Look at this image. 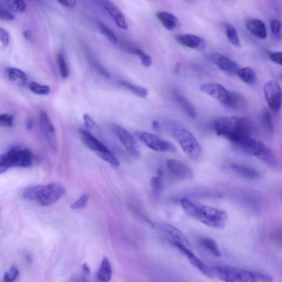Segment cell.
<instances>
[{
	"instance_id": "cell-1",
	"label": "cell",
	"mask_w": 282,
	"mask_h": 282,
	"mask_svg": "<svg viewBox=\"0 0 282 282\" xmlns=\"http://www.w3.org/2000/svg\"><path fill=\"white\" fill-rule=\"evenodd\" d=\"M213 127L219 136L238 146L251 138L253 128L248 119L238 117H220L213 123Z\"/></svg>"
},
{
	"instance_id": "cell-2",
	"label": "cell",
	"mask_w": 282,
	"mask_h": 282,
	"mask_svg": "<svg viewBox=\"0 0 282 282\" xmlns=\"http://www.w3.org/2000/svg\"><path fill=\"white\" fill-rule=\"evenodd\" d=\"M209 278L227 282L272 281L271 275L264 273L229 266H210Z\"/></svg>"
},
{
	"instance_id": "cell-3",
	"label": "cell",
	"mask_w": 282,
	"mask_h": 282,
	"mask_svg": "<svg viewBox=\"0 0 282 282\" xmlns=\"http://www.w3.org/2000/svg\"><path fill=\"white\" fill-rule=\"evenodd\" d=\"M200 91L232 109H239L245 104L242 95L228 91L223 85L218 83L205 84L200 87Z\"/></svg>"
},
{
	"instance_id": "cell-4",
	"label": "cell",
	"mask_w": 282,
	"mask_h": 282,
	"mask_svg": "<svg viewBox=\"0 0 282 282\" xmlns=\"http://www.w3.org/2000/svg\"><path fill=\"white\" fill-rule=\"evenodd\" d=\"M33 155L28 148L14 147L0 157V173L11 167H28L33 164Z\"/></svg>"
},
{
	"instance_id": "cell-5",
	"label": "cell",
	"mask_w": 282,
	"mask_h": 282,
	"mask_svg": "<svg viewBox=\"0 0 282 282\" xmlns=\"http://www.w3.org/2000/svg\"><path fill=\"white\" fill-rule=\"evenodd\" d=\"M238 147L241 148L244 153L254 156L273 169L277 167V160L275 155L271 149L261 142L250 138L240 144Z\"/></svg>"
},
{
	"instance_id": "cell-6",
	"label": "cell",
	"mask_w": 282,
	"mask_h": 282,
	"mask_svg": "<svg viewBox=\"0 0 282 282\" xmlns=\"http://www.w3.org/2000/svg\"><path fill=\"white\" fill-rule=\"evenodd\" d=\"M194 218L208 227L223 229L226 225L228 215L222 210L205 205H196Z\"/></svg>"
},
{
	"instance_id": "cell-7",
	"label": "cell",
	"mask_w": 282,
	"mask_h": 282,
	"mask_svg": "<svg viewBox=\"0 0 282 282\" xmlns=\"http://www.w3.org/2000/svg\"><path fill=\"white\" fill-rule=\"evenodd\" d=\"M80 134L85 145L91 151L97 154L101 159L114 166L118 167L119 166L120 162L116 156L97 138L85 130H81Z\"/></svg>"
},
{
	"instance_id": "cell-8",
	"label": "cell",
	"mask_w": 282,
	"mask_h": 282,
	"mask_svg": "<svg viewBox=\"0 0 282 282\" xmlns=\"http://www.w3.org/2000/svg\"><path fill=\"white\" fill-rule=\"evenodd\" d=\"M175 136L183 151L192 159L197 160L201 157L202 150L200 143L189 130L179 129Z\"/></svg>"
},
{
	"instance_id": "cell-9",
	"label": "cell",
	"mask_w": 282,
	"mask_h": 282,
	"mask_svg": "<svg viewBox=\"0 0 282 282\" xmlns=\"http://www.w3.org/2000/svg\"><path fill=\"white\" fill-rule=\"evenodd\" d=\"M65 194V189L61 184L53 183L45 186L40 185L35 201L41 206H50L61 199Z\"/></svg>"
},
{
	"instance_id": "cell-10",
	"label": "cell",
	"mask_w": 282,
	"mask_h": 282,
	"mask_svg": "<svg viewBox=\"0 0 282 282\" xmlns=\"http://www.w3.org/2000/svg\"><path fill=\"white\" fill-rule=\"evenodd\" d=\"M135 135L144 145L153 151L173 153L177 151L171 142L162 139L157 135L142 131L136 132Z\"/></svg>"
},
{
	"instance_id": "cell-11",
	"label": "cell",
	"mask_w": 282,
	"mask_h": 282,
	"mask_svg": "<svg viewBox=\"0 0 282 282\" xmlns=\"http://www.w3.org/2000/svg\"><path fill=\"white\" fill-rule=\"evenodd\" d=\"M267 103L272 110L278 112L282 105V89L275 81H269L263 87Z\"/></svg>"
},
{
	"instance_id": "cell-12",
	"label": "cell",
	"mask_w": 282,
	"mask_h": 282,
	"mask_svg": "<svg viewBox=\"0 0 282 282\" xmlns=\"http://www.w3.org/2000/svg\"><path fill=\"white\" fill-rule=\"evenodd\" d=\"M111 129L127 151L134 157L139 158L140 153L134 137L121 126L114 124Z\"/></svg>"
},
{
	"instance_id": "cell-13",
	"label": "cell",
	"mask_w": 282,
	"mask_h": 282,
	"mask_svg": "<svg viewBox=\"0 0 282 282\" xmlns=\"http://www.w3.org/2000/svg\"><path fill=\"white\" fill-rule=\"evenodd\" d=\"M39 122L41 131L45 135L48 143L53 151L57 152L58 150V143L55 129L49 116L44 111H41L40 113Z\"/></svg>"
},
{
	"instance_id": "cell-14",
	"label": "cell",
	"mask_w": 282,
	"mask_h": 282,
	"mask_svg": "<svg viewBox=\"0 0 282 282\" xmlns=\"http://www.w3.org/2000/svg\"><path fill=\"white\" fill-rule=\"evenodd\" d=\"M162 229L176 248L183 247L192 250V246L188 238L176 227L170 224L164 223L162 225Z\"/></svg>"
},
{
	"instance_id": "cell-15",
	"label": "cell",
	"mask_w": 282,
	"mask_h": 282,
	"mask_svg": "<svg viewBox=\"0 0 282 282\" xmlns=\"http://www.w3.org/2000/svg\"><path fill=\"white\" fill-rule=\"evenodd\" d=\"M166 165L168 169L180 178L189 180L193 177V172L191 168L181 161L168 159L166 160Z\"/></svg>"
},
{
	"instance_id": "cell-16",
	"label": "cell",
	"mask_w": 282,
	"mask_h": 282,
	"mask_svg": "<svg viewBox=\"0 0 282 282\" xmlns=\"http://www.w3.org/2000/svg\"><path fill=\"white\" fill-rule=\"evenodd\" d=\"M103 7L107 13L112 18L119 28L125 30L128 28V25L124 15L115 5L107 1V0H105L103 3Z\"/></svg>"
},
{
	"instance_id": "cell-17",
	"label": "cell",
	"mask_w": 282,
	"mask_h": 282,
	"mask_svg": "<svg viewBox=\"0 0 282 282\" xmlns=\"http://www.w3.org/2000/svg\"><path fill=\"white\" fill-rule=\"evenodd\" d=\"M178 43L186 47L202 50L205 47V42L199 37L193 34H183L176 38Z\"/></svg>"
},
{
	"instance_id": "cell-18",
	"label": "cell",
	"mask_w": 282,
	"mask_h": 282,
	"mask_svg": "<svg viewBox=\"0 0 282 282\" xmlns=\"http://www.w3.org/2000/svg\"><path fill=\"white\" fill-rule=\"evenodd\" d=\"M213 60L218 67L229 74H236L240 69L239 65L233 60L220 54L214 55Z\"/></svg>"
},
{
	"instance_id": "cell-19",
	"label": "cell",
	"mask_w": 282,
	"mask_h": 282,
	"mask_svg": "<svg viewBox=\"0 0 282 282\" xmlns=\"http://www.w3.org/2000/svg\"><path fill=\"white\" fill-rule=\"evenodd\" d=\"M246 27L252 34L261 39H266L267 35L265 24L259 19H252L246 22Z\"/></svg>"
},
{
	"instance_id": "cell-20",
	"label": "cell",
	"mask_w": 282,
	"mask_h": 282,
	"mask_svg": "<svg viewBox=\"0 0 282 282\" xmlns=\"http://www.w3.org/2000/svg\"><path fill=\"white\" fill-rule=\"evenodd\" d=\"M231 170L238 175L250 181H255L260 177V174L253 168L239 164H232Z\"/></svg>"
},
{
	"instance_id": "cell-21",
	"label": "cell",
	"mask_w": 282,
	"mask_h": 282,
	"mask_svg": "<svg viewBox=\"0 0 282 282\" xmlns=\"http://www.w3.org/2000/svg\"><path fill=\"white\" fill-rule=\"evenodd\" d=\"M156 16L168 31H175L179 27V22L177 18L170 13L159 12L156 14Z\"/></svg>"
},
{
	"instance_id": "cell-22",
	"label": "cell",
	"mask_w": 282,
	"mask_h": 282,
	"mask_svg": "<svg viewBox=\"0 0 282 282\" xmlns=\"http://www.w3.org/2000/svg\"><path fill=\"white\" fill-rule=\"evenodd\" d=\"M178 248L182 253L188 258L191 265L194 266L202 272L204 274L207 275L208 272V265L204 263L200 259H199L193 252V250H190L183 247H178Z\"/></svg>"
},
{
	"instance_id": "cell-23",
	"label": "cell",
	"mask_w": 282,
	"mask_h": 282,
	"mask_svg": "<svg viewBox=\"0 0 282 282\" xmlns=\"http://www.w3.org/2000/svg\"><path fill=\"white\" fill-rule=\"evenodd\" d=\"M112 272V267L109 260L106 257H104L97 272L98 280L103 282L109 281L111 278Z\"/></svg>"
},
{
	"instance_id": "cell-24",
	"label": "cell",
	"mask_w": 282,
	"mask_h": 282,
	"mask_svg": "<svg viewBox=\"0 0 282 282\" xmlns=\"http://www.w3.org/2000/svg\"><path fill=\"white\" fill-rule=\"evenodd\" d=\"M236 74L240 79L248 85H253L257 81L255 71L251 68H240Z\"/></svg>"
},
{
	"instance_id": "cell-25",
	"label": "cell",
	"mask_w": 282,
	"mask_h": 282,
	"mask_svg": "<svg viewBox=\"0 0 282 282\" xmlns=\"http://www.w3.org/2000/svg\"><path fill=\"white\" fill-rule=\"evenodd\" d=\"M8 76L10 81L21 86L25 85L27 80V77L25 72L17 68H11L8 69Z\"/></svg>"
},
{
	"instance_id": "cell-26",
	"label": "cell",
	"mask_w": 282,
	"mask_h": 282,
	"mask_svg": "<svg viewBox=\"0 0 282 282\" xmlns=\"http://www.w3.org/2000/svg\"><path fill=\"white\" fill-rule=\"evenodd\" d=\"M175 99L190 118L194 119L197 117V111L195 107L184 96L179 94H176Z\"/></svg>"
},
{
	"instance_id": "cell-27",
	"label": "cell",
	"mask_w": 282,
	"mask_h": 282,
	"mask_svg": "<svg viewBox=\"0 0 282 282\" xmlns=\"http://www.w3.org/2000/svg\"><path fill=\"white\" fill-rule=\"evenodd\" d=\"M150 185H151L154 197L155 199H158L163 193L164 189V184L160 171H159L157 177H154L151 179Z\"/></svg>"
},
{
	"instance_id": "cell-28",
	"label": "cell",
	"mask_w": 282,
	"mask_h": 282,
	"mask_svg": "<svg viewBox=\"0 0 282 282\" xmlns=\"http://www.w3.org/2000/svg\"><path fill=\"white\" fill-rule=\"evenodd\" d=\"M202 247L215 257L221 256V253L217 243L212 238H204L200 240Z\"/></svg>"
},
{
	"instance_id": "cell-29",
	"label": "cell",
	"mask_w": 282,
	"mask_h": 282,
	"mask_svg": "<svg viewBox=\"0 0 282 282\" xmlns=\"http://www.w3.org/2000/svg\"><path fill=\"white\" fill-rule=\"evenodd\" d=\"M225 33L231 43L237 47H241L238 33L236 29L229 23L224 24Z\"/></svg>"
},
{
	"instance_id": "cell-30",
	"label": "cell",
	"mask_w": 282,
	"mask_h": 282,
	"mask_svg": "<svg viewBox=\"0 0 282 282\" xmlns=\"http://www.w3.org/2000/svg\"><path fill=\"white\" fill-rule=\"evenodd\" d=\"M122 85L142 98H146L147 97L148 90L145 87L134 85V84L127 82H122Z\"/></svg>"
},
{
	"instance_id": "cell-31",
	"label": "cell",
	"mask_w": 282,
	"mask_h": 282,
	"mask_svg": "<svg viewBox=\"0 0 282 282\" xmlns=\"http://www.w3.org/2000/svg\"><path fill=\"white\" fill-rule=\"evenodd\" d=\"M131 52L139 57L143 67L148 68L152 65V61L151 57L141 49H138V48H133V49H131Z\"/></svg>"
},
{
	"instance_id": "cell-32",
	"label": "cell",
	"mask_w": 282,
	"mask_h": 282,
	"mask_svg": "<svg viewBox=\"0 0 282 282\" xmlns=\"http://www.w3.org/2000/svg\"><path fill=\"white\" fill-rule=\"evenodd\" d=\"M8 8L16 13H23L26 10V4L23 0H7Z\"/></svg>"
},
{
	"instance_id": "cell-33",
	"label": "cell",
	"mask_w": 282,
	"mask_h": 282,
	"mask_svg": "<svg viewBox=\"0 0 282 282\" xmlns=\"http://www.w3.org/2000/svg\"><path fill=\"white\" fill-rule=\"evenodd\" d=\"M98 27L100 32L102 34L104 35L105 37L111 42V43L114 44H116L117 43L118 39L116 35L109 28L105 26L104 24L99 22L98 23Z\"/></svg>"
},
{
	"instance_id": "cell-34",
	"label": "cell",
	"mask_w": 282,
	"mask_h": 282,
	"mask_svg": "<svg viewBox=\"0 0 282 282\" xmlns=\"http://www.w3.org/2000/svg\"><path fill=\"white\" fill-rule=\"evenodd\" d=\"M58 63L60 70V73H61L62 77L64 79H66L69 76V70L67 62L64 54L63 53H59L58 57Z\"/></svg>"
},
{
	"instance_id": "cell-35",
	"label": "cell",
	"mask_w": 282,
	"mask_h": 282,
	"mask_svg": "<svg viewBox=\"0 0 282 282\" xmlns=\"http://www.w3.org/2000/svg\"><path fill=\"white\" fill-rule=\"evenodd\" d=\"M29 89L34 93L39 95H47L50 93V88L46 85H42L38 83L33 82L30 85Z\"/></svg>"
},
{
	"instance_id": "cell-36",
	"label": "cell",
	"mask_w": 282,
	"mask_h": 282,
	"mask_svg": "<svg viewBox=\"0 0 282 282\" xmlns=\"http://www.w3.org/2000/svg\"><path fill=\"white\" fill-rule=\"evenodd\" d=\"M39 187L40 185H36L26 189L22 194L23 198L26 200L35 201Z\"/></svg>"
},
{
	"instance_id": "cell-37",
	"label": "cell",
	"mask_w": 282,
	"mask_h": 282,
	"mask_svg": "<svg viewBox=\"0 0 282 282\" xmlns=\"http://www.w3.org/2000/svg\"><path fill=\"white\" fill-rule=\"evenodd\" d=\"M181 203L184 211L191 216V217L194 218L196 209L195 204L187 199H183Z\"/></svg>"
},
{
	"instance_id": "cell-38",
	"label": "cell",
	"mask_w": 282,
	"mask_h": 282,
	"mask_svg": "<svg viewBox=\"0 0 282 282\" xmlns=\"http://www.w3.org/2000/svg\"><path fill=\"white\" fill-rule=\"evenodd\" d=\"M19 269L16 266H12L7 272L4 274V280L6 282H12L16 280L19 277Z\"/></svg>"
},
{
	"instance_id": "cell-39",
	"label": "cell",
	"mask_w": 282,
	"mask_h": 282,
	"mask_svg": "<svg viewBox=\"0 0 282 282\" xmlns=\"http://www.w3.org/2000/svg\"><path fill=\"white\" fill-rule=\"evenodd\" d=\"M262 123L264 127L269 133H272L273 130V124L271 114L267 110H265L262 114Z\"/></svg>"
},
{
	"instance_id": "cell-40",
	"label": "cell",
	"mask_w": 282,
	"mask_h": 282,
	"mask_svg": "<svg viewBox=\"0 0 282 282\" xmlns=\"http://www.w3.org/2000/svg\"><path fill=\"white\" fill-rule=\"evenodd\" d=\"M281 29V23L280 21L274 19L271 21V31L275 38H280Z\"/></svg>"
},
{
	"instance_id": "cell-41",
	"label": "cell",
	"mask_w": 282,
	"mask_h": 282,
	"mask_svg": "<svg viewBox=\"0 0 282 282\" xmlns=\"http://www.w3.org/2000/svg\"><path fill=\"white\" fill-rule=\"evenodd\" d=\"M89 200V196L86 195H83L79 199L74 202L70 207L73 209H80L85 208Z\"/></svg>"
},
{
	"instance_id": "cell-42",
	"label": "cell",
	"mask_w": 282,
	"mask_h": 282,
	"mask_svg": "<svg viewBox=\"0 0 282 282\" xmlns=\"http://www.w3.org/2000/svg\"><path fill=\"white\" fill-rule=\"evenodd\" d=\"M0 124L3 127H13L14 125V117L4 114L0 116Z\"/></svg>"
},
{
	"instance_id": "cell-43",
	"label": "cell",
	"mask_w": 282,
	"mask_h": 282,
	"mask_svg": "<svg viewBox=\"0 0 282 282\" xmlns=\"http://www.w3.org/2000/svg\"><path fill=\"white\" fill-rule=\"evenodd\" d=\"M0 17L3 21H12L15 20V16L12 14L11 12L7 9L1 6V11H0Z\"/></svg>"
},
{
	"instance_id": "cell-44",
	"label": "cell",
	"mask_w": 282,
	"mask_h": 282,
	"mask_svg": "<svg viewBox=\"0 0 282 282\" xmlns=\"http://www.w3.org/2000/svg\"><path fill=\"white\" fill-rule=\"evenodd\" d=\"M268 57L270 60L276 64L282 66V52H268Z\"/></svg>"
},
{
	"instance_id": "cell-45",
	"label": "cell",
	"mask_w": 282,
	"mask_h": 282,
	"mask_svg": "<svg viewBox=\"0 0 282 282\" xmlns=\"http://www.w3.org/2000/svg\"><path fill=\"white\" fill-rule=\"evenodd\" d=\"M0 40L4 47H7L9 44L10 35L7 31L2 27L0 28Z\"/></svg>"
},
{
	"instance_id": "cell-46",
	"label": "cell",
	"mask_w": 282,
	"mask_h": 282,
	"mask_svg": "<svg viewBox=\"0 0 282 282\" xmlns=\"http://www.w3.org/2000/svg\"><path fill=\"white\" fill-rule=\"evenodd\" d=\"M57 1L66 8L74 9L77 4L76 0H57Z\"/></svg>"
},
{
	"instance_id": "cell-47",
	"label": "cell",
	"mask_w": 282,
	"mask_h": 282,
	"mask_svg": "<svg viewBox=\"0 0 282 282\" xmlns=\"http://www.w3.org/2000/svg\"><path fill=\"white\" fill-rule=\"evenodd\" d=\"M83 121L85 122V125L88 129L93 128L95 125V123L93 119L89 115H87V114H85V115L83 116Z\"/></svg>"
},
{
	"instance_id": "cell-48",
	"label": "cell",
	"mask_w": 282,
	"mask_h": 282,
	"mask_svg": "<svg viewBox=\"0 0 282 282\" xmlns=\"http://www.w3.org/2000/svg\"><path fill=\"white\" fill-rule=\"evenodd\" d=\"M82 269L83 273L86 275H88L91 273V270H90L89 266L86 263H83L82 265Z\"/></svg>"
},
{
	"instance_id": "cell-49",
	"label": "cell",
	"mask_w": 282,
	"mask_h": 282,
	"mask_svg": "<svg viewBox=\"0 0 282 282\" xmlns=\"http://www.w3.org/2000/svg\"><path fill=\"white\" fill-rule=\"evenodd\" d=\"M23 37L27 40H31L32 39V33L31 31L27 30L23 32Z\"/></svg>"
},
{
	"instance_id": "cell-50",
	"label": "cell",
	"mask_w": 282,
	"mask_h": 282,
	"mask_svg": "<svg viewBox=\"0 0 282 282\" xmlns=\"http://www.w3.org/2000/svg\"><path fill=\"white\" fill-rule=\"evenodd\" d=\"M27 129L29 131H32L33 129V123L31 119H28L26 122Z\"/></svg>"
},
{
	"instance_id": "cell-51",
	"label": "cell",
	"mask_w": 282,
	"mask_h": 282,
	"mask_svg": "<svg viewBox=\"0 0 282 282\" xmlns=\"http://www.w3.org/2000/svg\"><path fill=\"white\" fill-rule=\"evenodd\" d=\"M152 128L156 131H159L160 129V126L158 121H154L152 122Z\"/></svg>"
},
{
	"instance_id": "cell-52",
	"label": "cell",
	"mask_w": 282,
	"mask_h": 282,
	"mask_svg": "<svg viewBox=\"0 0 282 282\" xmlns=\"http://www.w3.org/2000/svg\"><path fill=\"white\" fill-rule=\"evenodd\" d=\"M175 71V73H176V74L178 75L179 74V72H180V64H177V65H176Z\"/></svg>"
},
{
	"instance_id": "cell-53",
	"label": "cell",
	"mask_w": 282,
	"mask_h": 282,
	"mask_svg": "<svg viewBox=\"0 0 282 282\" xmlns=\"http://www.w3.org/2000/svg\"><path fill=\"white\" fill-rule=\"evenodd\" d=\"M281 79H282V76H281Z\"/></svg>"
}]
</instances>
